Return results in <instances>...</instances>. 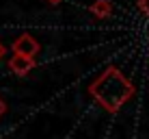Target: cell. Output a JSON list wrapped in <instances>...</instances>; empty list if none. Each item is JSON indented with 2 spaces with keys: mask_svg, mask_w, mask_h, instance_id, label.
<instances>
[{
  "mask_svg": "<svg viewBox=\"0 0 149 139\" xmlns=\"http://www.w3.org/2000/svg\"><path fill=\"white\" fill-rule=\"evenodd\" d=\"M89 91L108 113H117L134 96V85L117 68H108L106 72H102L100 78H95L91 83Z\"/></svg>",
  "mask_w": 149,
  "mask_h": 139,
  "instance_id": "obj_1",
  "label": "cell"
},
{
  "mask_svg": "<svg viewBox=\"0 0 149 139\" xmlns=\"http://www.w3.org/2000/svg\"><path fill=\"white\" fill-rule=\"evenodd\" d=\"M35 68V56H26V54H17L15 52L9 59V70L17 76H26L30 70Z\"/></svg>",
  "mask_w": 149,
  "mask_h": 139,
  "instance_id": "obj_2",
  "label": "cell"
},
{
  "mask_svg": "<svg viewBox=\"0 0 149 139\" xmlns=\"http://www.w3.org/2000/svg\"><path fill=\"white\" fill-rule=\"evenodd\" d=\"M13 52L17 54H26V56H35L39 52V44L33 35H19L13 42Z\"/></svg>",
  "mask_w": 149,
  "mask_h": 139,
  "instance_id": "obj_3",
  "label": "cell"
},
{
  "mask_svg": "<svg viewBox=\"0 0 149 139\" xmlns=\"http://www.w3.org/2000/svg\"><path fill=\"white\" fill-rule=\"evenodd\" d=\"M112 11V2L110 0H95L91 4V13H95V18H108Z\"/></svg>",
  "mask_w": 149,
  "mask_h": 139,
  "instance_id": "obj_4",
  "label": "cell"
},
{
  "mask_svg": "<svg viewBox=\"0 0 149 139\" xmlns=\"http://www.w3.org/2000/svg\"><path fill=\"white\" fill-rule=\"evenodd\" d=\"M138 7L145 15H149V0H138Z\"/></svg>",
  "mask_w": 149,
  "mask_h": 139,
  "instance_id": "obj_5",
  "label": "cell"
},
{
  "mask_svg": "<svg viewBox=\"0 0 149 139\" xmlns=\"http://www.w3.org/2000/svg\"><path fill=\"white\" fill-rule=\"evenodd\" d=\"M4 113H7V107H4V102H2V100H0V117H2V115H4Z\"/></svg>",
  "mask_w": 149,
  "mask_h": 139,
  "instance_id": "obj_6",
  "label": "cell"
},
{
  "mask_svg": "<svg viewBox=\"0 0 149 139\" xmlns=\"http://www.w3.org/2000/svg\"><path fill=\"white\" fill-rule=\"evenodd\" d=\"M48 2H50V4H61L63 0H48Z\"/></svg>",
  "mask_w": 149,
  "mask_h": 139,
  "instance_id": "obj_7",
  "label": "cell"
},
{
  "mask_svg": "<svg viewBox=\"0 0 149 139\" xmlns=\"http://www.w3.org/2000/svg\"><path fill=\"white\" fill-rule=\"evenodd\" d=\"M2 56H4V46L0 44V59H2Z\"/></svg>",
  "mask_w": 149,
  "mask_h": 139,
  "instance_id": "obj_8",
  "label": "cell"
}]
</instances>
